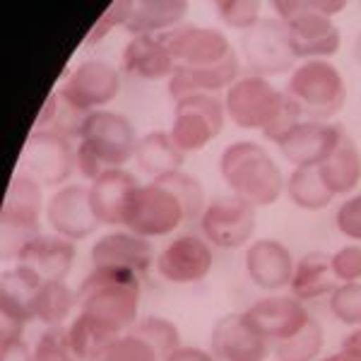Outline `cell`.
<instances>
[{"instance_id": "50", "label": "cell", "mask_w": 361, "mask_h": 361, "mask_svg": "<svg viewBox=\"0 0 361 361\" xmlns=\"http://www.w3.org/2000/svg\"><path fill=\"white\" fill-rule=\"evenodd\" d=\"M354 58H357V63L361 66V29H359V34H357V39H354Z\"/></svg>"}, {"instance_id": "24", "label": "cell", "mask_w": 361, "mask_h": 361, "mask_svg": "<svg viewBox=\"0 0 361 361\" xmlns=\"http://www.w3.org/2000/svg\"><path fill=\"white\" fill-rule=\"evenodd\" d=\"M238 80H241V58L234 51L222 63L209 68L176 66L173 75L169 78V94L176 102L193 94H214V92L229 90Z\"/></svg>"}, {"instance_id": "26", "label": "cell", "mask_w": 361, "mask_h": 361, "mask_svg": "<svg viewBox=\"0 0 361 361\" xmlns=\"http://www.w3.org/2000/svg\"><path fill=\"white\" fill-rule=\"evenodd\" d=\"M123 70L130 78L157 82L171 78L176 61L161 37H130L123 49Z\"/></svg>"}, {"instance_id": "39", "label": "cell", "mask_w": 361, "mask_h": 361, "mask_svg": "<svg viewBox=\"0 0 361 361\" xmlns=\"http://www.w3.org/2000/svg\"><path fill=\"white\" fill-rule=\"evenodd\" d=\"M217 15L226 27L250 32L253 27L260 25V3L255 0H222L217 3Z\"/></svg>"}, {"instance_id": "18", "label": "cell", "mask_w": 361, "mask_h": 361, "mask_svg": "<svg viewBox=\"0 0 361 361\" xmlns=\"http://www.w3.org/2000/svg\"><path fill=\"white\" fill-rule=\"evenodd\" d=\"M214 263L212 246L202 236L185 234L173 238L169 246L157 255V272L173 284H193L209 275Z\"/></svg>"}, {"instance_id": "12", "label": "cell", "mask_w": 361, "mask_h": 361, "mask_svg": "<svg viewBox=\"0 0 361 361\" xmlns=\"http://www.w3.org/2000/svg\"><path fill=\"white\" fill-rule=\"evenodd\" d=\"M282 102L284 92L272 87L270 80L258 78V75H243L238 82L226 90L224 109L238 128L263 133L267 123L277 116Z\"/></svg>"}, {"instance_id": "25", "label": "cell", "mask_w": 361, "mask_h": 361, "mask_svg": "<svg viewBox=\"0 0 361 361\" xmlns=\"http://www.w3.org/2000/svg\"><path fill=\"white\" fill-rule=\"evenodd\" d=\"M75 263V241L58 234H39L22 248L17 265L34 270L44 282H66Z\"/></svg>"}, {"instance_id": "35", "label": "cell", "mask_w": 361, "mask_h": 361, "mask_svg": "<svg viewBox=\"0 0 361 361\" xmlns=\"http://www.w3.org/2000/svg\"><path fill=\"white\" fill-rule=\"evenodd\" d=\"M133 335H137L140 340H145L149 347H154V352L161 359H166L171 352H176L180 347V333L176 323H171L169 318L161 316H145L140 318L130 330Z\"/></svg>"}, {"instance_id": "34", "label": "cell", "mask_w": 361, "mask_h": 361, "mask_svg": "<svg viewBox=\"0 0 361 361\" xmlns=\"http://www.w3.org/2000/svg\"><path fill=\"white\" fill-rule=\"evenodd\" d=\"M325 345V330L316 318H311L304 328L287 340L277 342L275 359L277 361H318Z\"/></svg>"}, {"instance_id": "22", "label": "cell", "mask_w": 361, "mask_h": 361, "mask_svg": "<svg viewBox=\"0 0 361 361\" xmlns=\"http://www.w3.org/2000/svg\"><path fill=\"white\" fill-rule=\"evenodd\" d=\"M90 255L94 267H116L135 275H142L157 263L149 238H142L133 231H111L99 236Z\"/></svg>"}, {"instance_id": "21", "label": "cell", "mask_w": 361, "mask_h": 361, "mask_svg": "<svg viewBox=\"0 0 361 361\" xmlns=\"http://www.w3.org/2000/svg\"><path fill=\"white\" fill-rule=\"evenodd\" d=\"M296 260L292 250L275 238H258L246 248V272L255 287L265 292H279L289 287Z\"/></svg>"}, {"instance_id": "5", "label": "cell", "mask_w": 361, "mask_h": 361, "mask_svg": "<svg viewBox=\"0 0 361 361\" xmlns=\"http://www.w3.org/2000/svg\"><path fill=\"white\" fill-rule=\"evenodd\" d=\"M284 94L299 104L306 121H333L345 109L347 85L330 61H304L287 80Z\"/></svg>"}, {"instance_id": "15", "label": "cell", "mask_w": 361, "mask_h": 361, "mask_svg": "<svg viewBox=\"0 0 361 361\" xmlns=\"http://www.w3.org/2000/svg\"><path fill=\"white\" fill-rule=\"evenodd\" d=\"M161 42L171 51L176 66L185 68H209L222 63L234 54L229 37L222 29L200 27V25H180L171 32L161 34Z\"/></svg>"}, {"instance_id": "51", "label": "cell", "mask_w": 361, "mask_h": 361, "mask_svg": "<svg viewBox=\"0 0 361 361\" xmlns=\"http://www.w3.org/2000/svg\"><path fill=\"white\" fill-rule=\"evenodd\" d=\"M318 361H325V359H318Z\"/></svg>"}, {"instance_id": "28", "label": "cell", "mask_w": 361, "mask_h": 361, "mask_svg": "<svg viewBox=\"0 0 361 361\" xmlns=\"http://www.w3.org/2000/svg\"><path fill=\"white\" fill-rule=\"evenodd\" d=\"M320 178L330 188L333 195H349L361 183V149L349 133H345L342 142L323 164L318 166Z\"/></svg>"}, {"instance_id": "3", "label": "cell", "mask_w": 361, "mask_h": 361, "mask_svg": "<svg viewBox=\"0 0 361 361\" xmlns=\"http://www.w3.org/2000/svg\"><path fill=\"white\" fill-rule=\"evenodd\" d=\"M135 128L123 114L104 111V109L90 114L75 149L80 176L92 183L111 169H123L135 157Z\"/></svg>"}, {"instance_id": "27", "label": "cell", "mask_w": 361, "mask_h": 361, "mask_svg": "<svg viewBox=\"0 0 361 361\" xmlns=\"http://www.w3.org/2000/svg\"><path fill=\"white\" fill-rule=\"evenodd\" d=\"M185 15H188L185 0H142L135 3L123 29L133 37H161L183 25Z\"/></svg>"}, {"instance_id": "40", "label": "cell", "mask_w": 361, "mask_h": 361, "mask_svg": "<svg viewBox=\"0 0 361 361\" xmlns=\"http://www.w3.org/2000/svg\"><path fill=\"white\" fill-rule=\"evenodd\" d=\"M133 8H135V0H116V3L109 5V8L104 10V15H99L92 32L87 34L85 46H97L99 42H104L116 27H126L133 15Z\"/></svg>"}, {"instance_id": "46", "label": "cell", "mask_w": 361, "mask_h": 361, "mask_svg": "<svg viewBox=\"0 0 361 361\" xmlns=\"http://www.w3.org/2000/svg\"><path fill=\"white\" fill-rule=\"evenodd\" d=\"M58 102H61V94H58V92H51V94L46 97L42 111H39L37 121H34V130H49L51 121H54V116H56Z\"/></svg>"}, {"instance_id": "11", "label": "cell", "mask_w": 361, "mask_h": 361, "mask_svg": "<svg viewBox=\"0 0 361 361\" xmlns=\"http://www.w3.org/2000/svg\"><path fill=\"white\" fill-rule=\"evenodd\" d=\"M183 222H188V219H185V209L180 200L157 180L140 185L126 217L128 231L142 238L169 236Z\"/></svg>"}, {"instance_id": "8", "label": "cell", "mask_w": 361, "mask_h": 361, "mask_svg": "<svg viewBox=\"0 0 361 361\" xmlns=\"http://www.w3.org/2000/svg\"><path fill=\"white\" fill-rule=\"evenodd\" d=\"M224 102L217 94H193L176 102L169 135L183 154L205 149L224 130Z\"/></svg>"}, {"instance_id": "7", "label": "cell", "mask_w": 361, "mask_h": 361, "mask_svg": "<svg viewBox=\"0 0 361 361\" xmlns=\"http://www.w3.org/2000/svg\"><path fill=\"white\" fill-rule=\"evenodd\" d=\"M73 140L51 130H32L20 154V171L37 180L42 188H63L78 169Z\"/></svg>"}, {"instance_id": "42", "label": "cell", "mask_w": 361, "mask_h": 361, "mask_svg": "<svg viewBox=\"0 0 361 361\" xmlns=\"http://www.w3.org/2000/svg\"><path fill=\"white\" fill-rule=\"evenodd\" d=\"M301 121H306V118H304V114H301L299 104H296L294 99H289L287 94H284L282 106H279V111H277L275 118L267 123V128L263 130V137L270 140V142L279 145L284 137L289 135V133L294 130L296 126L301 123Z\"/></svg>"}, {"instance_id": "36", "label": "cell", "mask_w": 361, "mask_h": 361, "mask_svg": "<svg viewBox=\"0 0 361 361\" xmlns=\"http://www.w3.org/2000/svg\"><path fill=\"white\" fill-rule=\"evenodd\" d=\"M154 180L164 185V188H169L173 195L178 197L180 205H183V209H185V219H188V222L202 217L207 202H205V190H202L200 180L193 178L185 171H173V173H166V176H159Z\"/></svg>"}, {"instance_id": "13", "label": "cell", "mask_w": 361, "mask_h": 361, "mask_svg": "<svg viewBox=\"0 0 361 361\" xmlns=\"http://www.w3.org/2000/svg\"><path fill=\"white\" fill-rule=\"evenodd\" d=\"M121 92V73L106 61H90L80 63L78 68L66 78L61 87V97L70 106L82 114L102 111L106 104H111Z\"/></svg>"}, {"instance_id": "23", "label": "cell", "mask_w": 361, "mask_h": 361, "mask_svg": "<svg viewBox=\"0 0 361 361\" xmlns=\"http://www.w3.org/2000/svg\"><path fill=\"white\" fill-rule=\"evenodd\" d=\"M140 188L137 178L126 169H111L90 183V202L97 219L106 226H126L128 209Z\"/></svg>"}, {"instance_id": "30", "label": "cell", "mask_w": 361, "mask_h": 361, "mask_svg": "<svg viewBox=\"0 0 361 361\" xmlns=\"http://www.w3.org/2000/svg\"><path fill=\"white\" fill-rule=\"evenodd\" d=\"M135 164L142 173L152 178L166 176V173L180 171L183 164V152L176 147L171 135L164 130H152L137 140L135 147Z\"/></svg>"}, {"instance_id": "49", "label": "cell", "mask_w": 361, "mask_h": 361, "mask_svg": "<svg viewBox=\"0 0 361 361\" xmlns=\"http://www.w3.org/2000/svg\"><path fill=\"white\" fill-rule=\"evenodd\" d=\"M325 361H361V354L352 352V349H340L337 354H330Z\"/></svg>"}, {"instance_id": "10", "label": "cell", "mask_w": 361, "mask_h": 361, "mask_svg": "<svg viewBox=\"0 0 361 361\" xmlns=\"http://www.w3.org/2000/svg\"><path fill=\"white\" fill-rule=\"evenodd\" d=\"M241 56L246 61L250 75L258 78H277L284 73H294V51L289 44V34L282 20L267 17L260 20L241 37Z\"/></svg>"}, {"instance_id": "19", "label": "cell", "mask_w": 361, "mask_h": 361, "mask_svg": "<svg viewBox=\"0 0 361 361\" xmlns=\"http://www.w3.org/2000/svg\"><path fill=\"white\" fill-rule=\"evenodd\" d=\"M212 354L217 361H267L272 347L253 325L246 313H226L212 328Z\"/></svg>"}, {"instance_id": "29", "label": "cell", "mask_w": 361, "mask_h": 361, "mask_svg": "<svg viewBox=\"0 0 361 361\" xmlns=\"http://www.w3.org/2000/svg\"><path fill=\"white\" fill-rule=\"evenodd\" d=\"M289 287H292L294 299H299L301 304L333 294L337 287V279L333 275L330 255L323 253V250H311L301 260H296L294 277Z\"/></svg>"}, {"instance_id": "32", "label": "cell", "mask_w": 361, "mask_h": 361, "mask_svg": "<svg viewBox=\"0 0 361 361\" xmlns=\"http://www.w3.org/2000/svg\"><path fill=\"white\" fill-rule=\"evenodd\" d=\"M287 197L299 209L306 212H320L333 202V193L320 178L318 166H296L292 176L287 178Z\"/></svg>"}, {"instance_id": "16", "label": "cell", "mask_w": 361, "mask_h": 361, "mask_svg": "<svg viewBox=\"0 0 361 361\" xmlns=\"http://www.w3.org/2000/svg\"><path fill=\"white\" fill-rule=\"evenodd\" d=\"M46 219L54 234L68 241H82L102 226L90 202V185L82 183H68L58 188L46 205Z\"/></svg>"}, {"instance_id": "44", "label": "cell", "mask_w": 361, "mask_h": 361, "mask_svg": "<svg viewBox=\"0 0 361 361\" xmlns=\"http://www.w3.org/2000/svg\"><path fill=\"white\" fill-rule=\"evenodd\" d=\"M335 226L349 241L361 243V193L347 197L335 214Z\"/></svg>"}, {"instance_id": "38", "label": "cell", "mask_w": 361, "mask_h": 361, "mask_svg": "<svg viewBox=\"0 0 361 361\" xmlns=\"http://www.w3.org/2000/svg\"><path fill=\"white\" fill-rule=\"evenodd\" d=\"M330 311H333V316L340 320V323L359 328L361 325V282L337 284L335 292L330 294Z\"/></svg>"}, {"instance_id": "37", "label": "cell", "mask_w": 361, "mask_h": 361, "mask_svg": "<svg viewBox=\"0 0 361 361\" xmlns=\"http://www.w3.org/2000/svg\"><path fill=\"white\" fill-rule=\"evenodd\" d=\"M32 361H80L70 347V337L66 325L46 328L37 337V345L32 349Z\"/></svg>"}, {"instance_id": "2", "label": "cell", "mask_w": 361, "mask_h": 361, "mask_svg": "<svg viewBox=\"0 0 361 361\" xmlns=\"http://www.w3.org/2000/svg\"><path fill=\"white\" fill-rule=\"evenodd\" d=\"M140 275L116 267H94L78 289V306L114 333L126 335L137 323Z\"/></svg>"}, {"instance_id": "43", "label": "cell", "mask_w": 361, "mask_h": 361, "mask_svg": "<svg viewBox=\"0 0 361 361\" xmlns=\"http://www.w3.org/2000/svg\"><path fill=\"white\" fill-rule=\"evenodd\" d=\"M333 275L340 284L361 282V246H342L330 255Z\"/></svg>"}, {"instance_id": "45", "label": "cell", "mask_w": 361, "mask_h": 361, "mask_svg": "<svg viewBox=\"0 0 361 361\" xmlns=\"http://www.w3.org/2000/svg\"><path fill=\"white\" fill-rule=\"evenodd\" d=\"M0 361H32V349L27 347V342L22 340H10L3 342L0 347Z\"/></svg>"}, {"instance_id": "52", "label": "cell", "mask_w": 361, "mask_h": 361, "mask_svg": "<svg viewBox=\"0 0 361 361\" xmlns=\"http://www.w3.org/2000/svg\"><path fill=\"white\" fill-rule=\"evenodd\" d=\"M97 361H102V359H97Z\"/></svg>"}, {"instance_id": "31", "label": "cell", "mask_w": 361, "mask_h": 361, "mask_svg": "<svg viewBox=\"0 0 361 361\" xmlns=\"http://www.w3.org/2000/svg\"><path fill=\"white\" fill-rule=\"evenodd\" d=\"M68 337H70V347H73L75 357L80 361H97L104 357V352L121 335L114 333L111 328H106L104 323H99L97 318L80 311L73 318V323L68 325Z\"/></svg>"}, {"instance_id": "9", "label": "cell", "mask_w": 361, "mask_h": 361, "mask_svg": "<svg viewBox=\"0 0 361 361\" xmlns=\"http://www.w3.org/2000/svg\"><path fill=\"white\" fill-rule=\"evenodd\" d=\"M258 207L241 200L238 195H222L207 202L200 217L202 236L209 246L222 250H236L248 246L258 229Z\"/></svg>"}, {"instance_id": "33", "label": "cell", "mask_w": 361, "mask_h": 361, "mask_svg": "<svg viewBox=\"0 0 361 361\" xmlns=\"http://www.w3.org/2000/svg\"><path fill=\"white\" fill-rule=\"evenodd\" d=\"M75 306H78V292H73L66 282H44L34 296L32 313L34 320L44 323L46 328H54L66 323Z\"/></svg>"}, {"instance_id": "47", "label": "cell", "mask_w": 361, "mask_h": 361, "mask_svg": "<svg viewBox=\"0 0 361 361\" xmlns=\"http://www.w3.org/2000/svg\"><path fill=\"white\" fill-rule=\"evenodd\" d=\"M161 361H217V359H214V354H209L200 347L180 345L176 352H171L166 359H161Z\"/></svg>"}, {"instance_id": "14", "label": "cell", "mask_w": 361, "mask_h": 361, "mask_svg": "<svg viewBox=\"0 0 361 361\" xmlns=\"http://www.w3.org/2000/svg\"><path fill=\"white\" fill-rule=\"evenodd\" d=\"M44 279L25 265H13L0 277V330L3 342L20 340L25 335V325L32 323L34 296Z\"/></svg>"}, {"instance_id": "20", "label": "cell", "mask_w": 361, "mask_h": 361, "mask_svg": "<svg viewBox=\"0 0 361 361\" xmlns=\"http://www.w3.org/2000/svg\"><path fill=\"white\" fill-rule=\"evenodd\" d=\"M243 313H246L248 323L270 342L287 340L311 320L306 306L294 296H265L253 306H248Z\"/></svg>"}, {"instance_id": "41", "label": "cell", "mask_w": 361, "mask_h": 361, "mask_svg": "<svg viewBox=\"0 0 361 361\" xmlns=\"http://www.w3.org/2000/svg\"><path fill=\"white\" fill-rule=\"evenodd\" d=\"M102 361H161V357L137 335L126 333L104 352Z\"/></svg>"}, {"instance_id": "4", "label": "cell", "mask_w": 361, "mask_h": 361, "mask_svg": "<svg viewBox=\"0 0 361 361\" xmlns=\"http://www.w3.org/2000/svg\"><path fill=\"white\" fill-rule=\"evenodd\" d=\"M219 173L231 188V195L250 202L253 207H267L279 200L287 188L282 169L263 145L238 140L219 157Z\"/></svg>"}, {"instance_id": "6", "label": "cell", "mask_w": 361, "mask_h": 361, "mask_svg": "<svg viewBox=\"0 0 361 361\" xmlns=\"http://www.w3.org/2000/svg\"><path fill=\"white\" fill-rule=\"evenodd\" d=\"M42 209H44V193L42 185L27 173L17 171L8 185L3 202V214H0V234H3V260L5 263H17L22 248L32 238L42 234Z\"/></svg>"}, {"instance_id": "1", "label": "cell", "mask_w": 361, "mask_h": 361, "mask_svg": "<svg viewBox=\"0 0 361 361\" xmlns=\"http://www.w3.org/2000/svg\"><path fill=\"white\" fill-rule=\"evenodd\" d=\"M345 0H277V20L284 22L289 44L296 58L304 61H328L342 46L340 27L333 22L345 10Z\"/></svg>"}, {"instance_id": "48", "label": "cell", "mask_w": 361, "mask_h": 361, "mask_svg": "<svg viewBox=\"0 0 361 361\" xmlns=\"http://www.w3.org/2000/svg\"><path fill=\"white\" fill-rule=\"evenodd\" d=\"M340 349H352V352L361 354V325H359V328H354L349 335H345V340H342Z\"/></svg>"}, {"instance_id": "17", "label": "cell", "mask_w": 361, "mask_h": 361, "mask_svg": "<svg viewBox=\"0 0 361 361\" xmlns=\"http://www.w3.org/2000/svg\"><path fill=\"white\" fill-rule=\"evenodd\" d=\"M345 133V126L333 121H301L277 147L294 166H320L337 149Z\"/></svg>"}]
</instances>
